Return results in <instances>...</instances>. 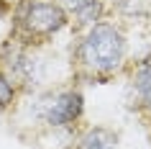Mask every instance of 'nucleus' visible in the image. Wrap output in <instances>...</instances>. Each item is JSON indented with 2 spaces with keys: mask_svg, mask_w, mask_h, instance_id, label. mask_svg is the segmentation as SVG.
I'll list each match as a JSON object with an SVG mask.
<instances>
[{
  "mask_svg": "<svg viewBox=\"0 0 151 149\" xmlns=\"http://www.w3.org/2000/svg\"><path fill=\"white\" fill-rule=\"evenodd\" d=\"M128 44L120 28L113 23L90 26L85 39L77 47V62L92 75H110L126 62Z\"/></svg>",
  "mask_w": 151,
  "mask_h": 149,
  "instance_id": "nucleus-1",
  "label": "nucleus"
},
{
  "mask_svg": "<svg viewBox=\"0 0 151 149\" xmlns=\"http://www.w3.org/2000/svg\"><path fill=\"white\" fill-rule=\"evenodd\" d=\"M67 21H69V13L64 10L62 3H54V0H26L18 10L21 31L28 39H49L62 31Z\"/></svg>",
  "mask_w": 151,
  "mask_h": 149,
  "instance_id": "nucleus-2",
  "label": "nucleus"
},
{
  "mask_svg": "<svg viewBox=\"0 0 151 149\" xmlns=\"http://www.w3.org/2000/svg\"><path fill=\"white\" fill-rule=\"evenodd\" d=\"M82 108H85L82 93H77V90H62V93L51 95V98L44 103L41 118H44V124L59 129V126L74 124V121L82 116Z\"/></svg>",
  "mask_w": 151,
  "mask_h": 149,
  "instance_id": "nucleus-3",
  "label": "nucleus"
},
{
  "mask_svg": "<svg viewBox=\"0 0 151 149\" xmlns=\"http://www.w3.org/2000/svg\"><path fill=\"white\" fill-rule=\"evenodd\" d=\"M59 3L64 5V10L69 16L77 18V23H85V26L100 23V18L105 13L103 0H59Z\"/></svg>",
  "mask_w": 151,
  "mask_h": 149,
  "instance_id": "nucleus-4",
  "label": "nucleus"
},
{
  "mask_svg": "<svg viewBox=\"0 0 151 149\" xmlns=\"http://www.w3.org/2000/svg\"><path fill=\"white\" fill-rule=\"evenodd\" d=\"M115 144H118V136H115L110 129L95 126V129H87V131L80 136L77 149H115Z\"/></svg>",
  "mask_w": 151,
  "mask_h": 149,
  "instance_id": "nucleus-5",
  "label": "nucleus"
},
{
  "mask_svg": "<svg viewBox=\"0 0 151 149\" xmlns=\"http://www.w3.org/2000/svg\"><path fill=\"white\" fill-rule=\"evenodd\" d=\"M133 90L143 108L151 110V59H143L133 72Z\"/></svg>",
  "mask_w": 151,
  "mask_h": 149,
  "instance_id": "nucleus-6",
  "label": "nucleus"
},
{
  "mask_svg": "<svg viewBox=\"0 0 151 149\" xmlns=\"http://www.w3.org/2000/svg\"><path fill=\"white\" fill-rule=\"evenodd\" d=\"M13 100H16V85H13L8 72L0 70V108L13 105Z\"/></svg>",
  "mask_w": 151,
  "mask_h": 149,
  "instance_id": "nucleus-7",
  "label": "nucleus"
},
{
  "mask_svg": "<svg viewBox=\"0 0 151 149\" xmlns=\"http://www.w3.org/2000/svg\"><path fill=\"white\" fill-rule=\"evenodd\" d=\"M149 59H151V47H149Z\"/></svg>",
  "mask_w": 151,
  "mask_h": 149,
  "instance_id": "nucleus-8",
  "label": "nucleus"
}]
</instances>
